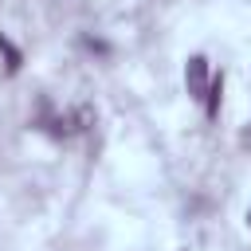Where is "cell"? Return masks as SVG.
<instances>
[{
    "label": "cell",
    "instance_id": "7a4b0ae2",
    "mask_svg": "<svg viewBox=\"0 0 251 251\" xmlns=\"http://www.w3.org/2000/svg\"><path fill=\"white\" fill-rule=\"evenodd\" d=\"M220 94H224V75H212L208 94H204V110H208V118H216V110H220Z\"/></svg>",
    "mask_w": 251,
    "mask_h": 251
},
{
    "label": "cell",
    "instance_id": "6da1fadb",
    "mask_svg": "<svg viewBox=\"0 0 251 251\" xmlns=\"http://www.w3.org/2000/svg\"><path fill=\"white\" fill-rule=\"evenodd\" d=\"M208 82H212V75H208V59H204V55H192V59H188V67H184V86H188V98H200V102H204Z\"/></svg>",
    "mask_w": 251,
    "mask_h": 251
},
{
    "label": "cell",
    "instance_id": "3957f363",
    "mask_svg": "<svg viewBox=\"0 0 251 251\" xmlns=\"http://www.w3.org/2000/svg\"><path fill=\"white\" fill-rule=\"evenodd\" d=\"M0 51H4V59H8V75H16L20 71V63H24V55H20V47L8 39V35H0Z\"/></svg>",
    "mask_w": 251,
    "mask_h": 251
},
{
    "label": "cell",
    "instance_id": "277c9868",
    "mask_svg": "<svg viewBox=\"0 0 251 251\" xmlns=\"http://www.w3.org/2000/svg\"><path fill=\"white\" fill-rule=\"evenodd\" d=\"M243 141H247V145H251V126H247V129H243Z\"/></svg>",
    "mask_w": 251,
    "mask_h": 251
},
{
    "label": "cell",
    "instance_id": "5b68a950",
    "mask_svg": "<svg viewBox=\"0 0 251 251\" xmlns=\"http://www.w3.org/2000/svg\"><path fill=\"white\" fill-rule=\"evenodd\" d=\"M247 220H251V216H247Z\"/></svg>",
    "mask_w": 251,
    "mask_h": 251
}]
</instances>
